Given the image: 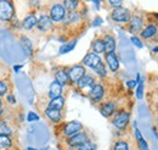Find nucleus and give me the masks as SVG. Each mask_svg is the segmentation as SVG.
I'll return each mask as SVG.
<instances>
[{
  "instance_id": "nucleus-1",
  "label": "nucleus",
  "mask_w": 158,
  "mask_h": 150,
  "mask_svg": "<svg viewBox=\"0 0 158 150\" xmlns=\"http://www.w3.org/2000/svg\"><path fill=\"white\" fill-rule=\"evenodd\" d=\"M15 16V7L10 0H0V21L9 22Z\"/></svg>"
},
{
  "instance_id": "nucleus-2",
  "label": "nucleus",
  "mask_w": 158,
  "mask_h": 150,
  "mask_svg": "<svg viewBox=\"0 0 158 150\" xmlns=\"http://www.w3.org/2000/svg\"><path fill=\"white\" fill-rule=\"evenodd\" d=\"M129 121H130V113L125 110H120L118 113L114 115V117L112 118V123L113 126L117 128V130H125L129 125Z\"/></svg>"
},
{
  "instance_id": "nucleus-3",
  "label": "nucleus",
  "mask_w": 158,
  "mask_h": 150,
  "mask_svg": "<svg viewBox=\"0 0 158 150\" xmlns=\"http://www.w3.org/2000/svg\"><path fill=\"white\" fill-rule=\"evenodd\" d=\"M111 19L117 23H128L131 19V12L130 10L120 6L118 9H114L111 14Z\"/></svg>"
},
{
  "instance_id": "nucleus-4",
  "label": "nucleus",
  "mask_w": 158,
  "mask_h": 150,
  "mask_svg": "<svg viewBox=\"0 0 158 150\" xmlns=\"http://www.w3.org/2000/svg\"><path fill=\"white\" fill-rule=\"evenodd\" d=\"M64 16H66V10H64V7H63L62 4L55 2V4L51 5L50 12H49V17L52 21V23L54 22H56V23L62 22L63 19H64Z\"/></svg>"
},
{
  "instance_id": "nucleus-5",
  "label": "nucleus",
  "mask_w": 158,
  "mask_h": 150,
  "mask_svg": "<svg viewBox=\"0 0 158 150\" xmlns=\"http://www.w3.org/2000/svg\"><path fill=\"white\" fill-rule=\"evenodd\" d=\"M86 142H89V134L86 132L83 131L74 134V135H72V137H69V138H67V145L69 148H76V147L81 145V144H84Z\"/></svg>"
},
{
  "instance_id": "nucleus-6",
  "label": "nucleus",
  "mask_w": 158,
  "mask_h": 150,
  "mask_svg": "<svg viewBox=\"0 0 158 150\" xmlns=\"http://www.w3.org/2000/svg\"><path fill=\"white\" fill-rule=\"evenodd\" d=\"M128 27H129V32L133 33L134 36L141 33V31L143 29V19L140 15H131V19L128 22Z\"/></svg>"
},
{
  "instance_id": "nucleus-7",
  "label": "nucleus",
  "mask_w": 158,
  "mask_h": 150,
  "mask_svg": "<svg viewBox=\"0 0 158 150\" xmlns=\"http://www.w3.org/2000/svg\"><path fill=\"white\" fill-rule=\"evenodd\" d=\"M81 130H83V125L79 121H69L63 127V135L66 138H69L79 132H81Z\"/></svg>"
},
{
  "instance_id": "nucleus-8",
  "label": "nucleus",
  "mask_w": 158,
  "mask_h": 150,
  "mask_svg": "<svg viewBox=\"0 0 158 150\" xmlns=\"http://www.w3.org/2000/svg\"><path fill=\"white\" fill-rule=\"evenodd\" d=\"M68 77H69V81L72 83H77L79 79L85 75V67L81 65V64H78V65H74L73 67H71L68 71Z\"/></svg>"
},
{
  "instance_id": "nucleus-9",
  "label": "nucleus",
  "mask_w": 158,
  "mask_h": 150,
  "mask_svg": "<svg viewBox=\"0 0 158 150\" xmlns=\"http://www.w3.org/2000/svg\"><path fill=\"white\" fill-rule=\"evenodd\" d=\"M105 96V88L101 83H95L89 92V98L93 103H100Z\"/></svg>"
},
{
  "instance_id": "nucleus-10",
  "label": "nucleus",
  "mask_w": 158,
  "mask_h": 150,
  "mask_svg": "<svg viewBox=\"0 0 158 150\" xmlns=\"http://www.w3.org/2000/svg\"><path fill=\"white\" fill-rule=\"evenodd\" d=\"M100 62H101V57H100L98 54L90 51V53H88V54L84 56L83 61H81V65H84V66H86V67H89V68L95 70V68L99 66Z\"/></svg>"
},
{
  "instance_id": "nucleus-11",
  "label": "nucleus",
  "mask_w": 158,
  "mask_h": 150,
  "mask_svg": "<svg viewBox=\"0 0 158 150\" xmlns=\"http://www.w3.org/2000/svg\"><path fill=\"white\" fill-rule=\"evenodd\" d=\"M158 34V26L156 23H148L143 27V29L140 33V37L145 40H150Z\"/></svg>"
},
{
  "instance_id": "nucleus-12",
  "label": "nucleus",
  "mask_w": 158,
  "mask_h": 150,
  "mask_svg": "<svg viewBox=\"0 0 158 150\" xmlns=\"http://www.w3.org/2000/svg\"><path fill=\"white\" fill-rule=\"evenodd\" d=\"M95 83H96V82H95V78H94L93 76L85 73V75L83 76L78 82H77V88H78L79 90L89 89V92H90V89L93 88V86H94Z\"/></svg>"
},
{
  "instance_id": "nucleus-13",
  "label": "nucleus",
  "mask_w": 158,
  "mask_h": 150,
  "mask_svg": "<svg viewBox=\"0 0 158 150\" xmlns=\"http://www.w3.org/2000/svg\"><path fill=\"white\" fill-rule=\"evenodd\" d=\"M40 32H50L52 29V21L50 20V17L48 15H41L39 19H38V22H37V26H35Z\"/></svg>"
},
{
  "instance_id": "nucleus-14",
  "label": "nucleus",
  "mask_w": 158,
  "mask_h": 150,
  "mask_svg": "<svg viewBox=\"0 0 158 150\" xmlns=\"http://www.w3.org/2000/svg\"><path fill=\"white\" fill-rule=\"evenodd\" d=\"M106 64L108 66V68L112 71V72H117L119 70V60L117 55H116V51L113 53H106Z\"/></svg>"
},
{
  "instance_id": "nucleus-15",
  "label": "nucleus",
  "mask_w": 158,
  "mask_h": 150,
  "mask_svg": "<svg viewBox=\"0 0 158 150\" xmlns=\"http://www.w3.org/2000/svg\"><path fill=\"white\" fill-rule=\"evenodd\" d=\"M116 111V104L113 101H106L100 106V113L103 117H111Z\"/></svg>"
},
{
  "instance_id": "nucleus-16",
  "label": "nucleus",
  "mask_w": 158,
  "mask_h": 150,
  "mask_svg": "<svg viewBox=\"0 0 158 150\" xmlns=\"http://www.w3.org/2000/svg\"><path fill=\"white\" fill-rule=\"evenodd\" d=\"M103 44H105V53H113L116 50V39L113 34L107 33L103 37Z\"/></svg>"
},
{
  "instance_id": "nucleus-17",
  "label": "nucleus",
  "mask_w": 158,
  "mask_h": 150,
  "mask_svg": "<svg viewBox=\"0 0 158 150\" xmlns=\"http://www.w3.org/2000/svg\"><path fill=\"white\" fill-rule=\"evenodd\" d=\"M37 22H38V17L35 15H29V16H27L26 19L23 20L22 28L26 29V31H31L37 26Z\"/></svg>"
},
{
  "instance_id": "nucleus-18",
  "label": "nucleus",
  "mask_w": 158,
  "mask_h": 150,
  "mask_svg": "<svg viewBox=\"0 0 158 150\" xmlns=\"http://www.w3.org/2000/svg\"><path fill=\"white\" fill-rule=\"evenodd\" d=\"M61 94H62V86L59 84L56 81H54L50 84V88H49V98L55 99V98L61 96Z\"/></svg>"
},
{
  "instance_id": "nucleus-19",
  "label": "nucleus",
  "mask_w": 158,
  "mask_h": 150,
  "mask_svg": "<svg viewBox=\"0 0 158 150\" xmlns=\"http://www.w3.org/2000/svg\"><path fill=\"white\" fill-rule=\"evenodd\" d=\"M64 106V98L61 95L59 98H55V99H51L49 105H48V109H51V110H62Z\"/></svg>"
},
{
  "instance_id": "nucleus-20",
  "label": "nucleus",
  "mask_w": 158,
  "mask_h": 150,
  "mask_svg": "<svg viewBox=\"0 0 158 150\" xmlns=\"http://www.w3.org/2000/svg\"><path fill=\"white\" fill-rule=\"evenodd\" d=\"M45 115H46V117H48L51 122H54V123H59L60 121L62 120V111H60V110L46 109V110H45Z\"/></svg>"
},
{
  "instance_id": "nucleus-21",
  "label": "nucleus",
  "mask_w": 158,
  "mask_h": 150,
  "mask_svg": "<svg viewBox=\"0 0 158 150\" xmlns=\"http://www.w3.org/2000/svg\"><path fill=\"white\" fill-rule=\"evenodd\" d=\"M79 20H80V14L79 12H68L66 14L64 19H63V24L64 26H69V24H73V23H77Z\"/></svg>"
},
{
  "instance_id": "nucleus-22",
  "label": "nucleus",
  "mask_w": 158,
  "mask_h": 150,
  "mask_svg": "<svg viewBox=\"0 0 158 150\" xmlns=\"http://www.w3.org/2000/svg\"><path fill=\"white\" fill-rule=\"evenodd\" d=\"M55 81L61 84L62 87L63 86H66L68 82H69V77H68V73H67V71L66 70H60L56 72V75H55Z\"/></svg>"
},
{
  "instance_id": "nucleus-23",
  "label": "nucleus",
  "mask_w": 158,
  "mask_h": 150,
  "mask_svg": "<svg viewBox=\"0 0 158 150\" xmlns=\"http://www.w3.org/2000/svg\"><path fill=\"white\" fill-rule=\"evenodd\" d=\"M91 49H93V53H95V54H103L105 53V44H103V40L102 39H95V40H93V43H91Z\"/></svg>"
},
{
  "instance_id": "nucleus-24",
  "label": "nucleus",
  "mask_w": 158,
  "mask_h": 150,
  "mask_svg": "<svg viewBox=\"0 0 158 150\" xmlns=\"http://www.w3.org/2000/svg\"><path fill=\"white\" fill-rule=\"evenodd\" d=\"M62 5H63V7H64L66 11H68V12H76L79 6V1H77V0H66V1H63Z\"/></svg>"
},
{
  "instance_id": "nucleus-25",
  "label": "nucleus",
  "mask_w": 158,
  "mask_h": 150,
  "mask_svg": "<svg viewBox=\"0 0 158 150\" xmlns=\"http://www.w3.org/2000/svg\"><path fill=\"white\" fill-rule=\"evenodd\" d=\"M76 44H77V40H73V42H69V43H66V44L61 45V46H60L59 53L61 54V55H62V54H67V53L72 51V50L74 49Z\"/></svg>"
},
{
  "instance_id": "nucleus-26",
  "label": "nucleus",
  "mask_w": 158,
  "mask_h": 150,
  "mask_svg": "<svg viewBox=\"0 0 158 150\" xmlns=\"http://www.w3.org/2000/svg\"><path fill=\"white\" fill-rule=\"evenodd\" d=\"M12 142L7 135H0V150H7L11 148Z\"/></svg>"
},
{
  "instance_id": "nucleus-27",
  "label": "nucleus",
  "mask_w": 158,
  "mask_h": 150,
  "mask_svg": "<svg viewBox=\"0 0 158 150\" xmlns=\"http://www.w3.org/2000/svg\"><path fill=\"white\" fill-rule=\"evenodd\" d=\"M113 150H130L129 143L125 139H118L113 145Z\"/></svg>"
},
{
  "instance_id": "nucleus-28",
  "label": "nucleus",
  "mask_w": 158,
  "mask_h": 150,
  "mask_svg": "<svg viewBox=\"0 0 158 150\" xmlns=\"http://www.w3.org/2000/svg\"><path fill=\"white\" fill-rule=\"evenodd\" d=\"M71 150H96V144L89 140V142H86L81 145H78L76 148H71Z\"/></svg>"
},
{
  "instance_id": "nucleus-29",
  "label": "nucleus",
  "mask_w": 158,
  "mask_h": 150,
  "mask_svg": "<svg viewBox=\"0 0 158 150\" xmlns=\"http://www.w3.org/2000/svg\"><path fill=\"white\" fill-rule=\"evenodd\" d=\"M10 134H12V130L7 126V123L5 121H0V135L10 137Z\"/></svg>"
},
{
  "instance_id": "nucleus-30",
  "label": "nucleus",
  "mask_w": 158,
  "mask_h": 150,
  "mask_svg": "<svg viewBox=\"0 0 158 150\" xmlns=\"http://www.w3.org/2000/svg\"><path fill=\"white\" fill-rule=\"evenodd\" d=\"M95 72H96V75L101 77V78H106L107 77V68H106V66H105V64L101 61L99 64V66L94 70Z\"/></svg>"
},
{
  "instance_id": "nucleus-31",
  "label": "nucleus",
  "mask_w": 158,
  "mask_h": 150,
  "mask_svg": "<svg viewBox=\"0 0 158 150\" xmlns=\"http://www.w3.org/2000/svg\"><path fill=\"white\" fill-rule=\"evenodd\" d=\"M9 92V83L6 81H0V96L5 95V94Z\"/></svg>"
},
{
  "instance_id": "nucleus-32",
  "label": "nucleus",
  "mask_w": 158,
  "mask_h": 150,
  "mask_svg": "<svg viewBox=\"0 0 158 150\" xmlns=\"http://www.w3.org/2000/svg\"><path fill=\"white\" fill-rule=\"evenodd\" d=\"M21 42H22V44L24 45V48L28 50V53L29 54H32V51H33V48H32V42L28 39V38L23 37L22 39H21Z\"/></svg>"
},
{
  "instance_id": "nucleus-33",
  "label": "nucleus",
  "mask_w": 158,
  "mask_h": 150,
  "mask_svg": "<svg viewBox=\"0 0 158 150\" xmlns=\"http://www.w3.org/2000/svg\"><path fill=\"white\" fill-rule=\"evenodd\" d=\"M143 96V82H139L138 83V88H136V98L138 99H142Z\"/></svg>"
},
{
  "instance_id": "nucleus-34",
  "label": "nucleus",
  "mask_w": 158,
  "mask_h": 150,
  "mask_svg": "<svg viewBox=\"0 0 158 150\" xmlns=\"http://www.w3.org/2000/svg\"><path fill=\"white\" fill-rule=\"evenodd\" d=\"M130 40H131V43H133L135 46H138V48H142V46H143L142 40L139 37H136V36H133V37L130 38Z\"/></svg>"
},
{
  "instance_id": "nucleus-35",
  "label": "nucleus",
  "mask_w": 158,
  "mask_h": 150,
  "mask_svg": "<svg viewBox=\"0 0 158 150\" xmlns=\"http://www.w3.org/2000/svg\"><path fill=\"white\" fill-rule=\"evenodd\" d=\"M110 6H112V7H114V9H118L122 5H123V1H120V0H111V1H108L107 2Z\"/></svg>"
},
{
  "instance_id": "nucleus-36",
  "label": "nucleus",
  "mask_w": 158,
  "mask_h": 150,
  "mask_svg": "<svg viewBox=\"0 0 158 150\" xmlns=\"http://www.w3.org/2000/svg\"><path fill=\"white\" fill-rule=\"evenodd\" d=\"M138 143H139V147H140V150H150L148 149V144H147V142L145 139L139 140Z\"/></svg>"
},
{
  "instance_id": "nucleus-37",
  "label": "nucleus",
  "mask_w": 158,
  "mask_h": 150,
  "mask_svg": "<svg viewBox=\"0 0 158 150\" xmlns=\"http://www.w3.org/2000/svg\"><path fill=\"white\" fill-rule=\"evenodd\" d=\"M27 120H28L29 122H33V121H38V120H39V116H38L37 113H28V117H27Z\"/></svg>"
},
{
  "instance_id": "nucleus-38",
  "label": "nucleus",
  "mask_w": 158,
  "mask_h": 150,
  "mask_svg": "<svg viewBox=\"0 0 158 150\" xmlns=\"http://www.w3.org/2000/svg\"><path fill=\"white\" fill-rule=\"evenodd\" d=\"M102 23H103V20L101 19V17H96L93 21V27H100Z\"/></svg>"
},
{
  "instance_id": "nucleus-39",
  "label": "nucleus",
  "mask_w": 158,
  "mask_h": 150,
  "mask_svg": "<svg viewBox=\"0 0 158 150\" xmlns=\"http://www.w3.org/2000/svg\"><path fill=\"white\" fill-rule=\"evenodd\" d=\"M127 86H128V88H135L138 86V83H136V81H128Z\"/></svg>"
},
{
  "instance_id": "nucleus-40",
  "label": "nucleus",
  "mask_w": 158,
  "mask_h": 150,
  "mask_svg": "<svg viewBox=\"0 0 158 150\" xmlns=\"http://www.w3.org/2000/svg\"><path fill=\"white\" fill-rule=\"evenodd\" d=\"M7 100H9L11 104H15V103H16V99H15L12 95H7Z\"/></svg>"
},
{
  "instance_id": "nucleus-41",
  "label": "nucleus",
  "mask_w": 158,
  "mask_h": 150,
  "mask_svg": "<svg viewBox=\"0 0 158 150\" xmlns=\"http://www.w3.org/2000/svg\"><path fill=\"white\" fill-rule=\"evenodd\" d=\"M21 67H22L21 65H16V66L14 67V70H15V71H19V70H20V68H21Z\"/></svg>"
},
{
  "instance_id": "nucleus-42",
  "label": "nucleus",
  "mask_w": 158,
  "mask_h": 150,
  "mask_svg": "<svg viewBox=\"0 0 158 150\" xmlns=\"http://www.w3.org/2000/svg\"><path fill=\"white\" fill-rule=\"evenodd\" d=\"M152 51H155V53H158V46H157V48H153V49H152Z\"/></svg>"
},
{
  "instance_id": "nucleus-43",
  "label": "nucleus",
  "mask_w": 158,
  "mask_h": 150,
  "mask_svg": "<svg viewBox=\"0 0 158 150\" xmlns=\"http://www.w3.org/2000/svg\"><path fill=\"white\" fill-rule=\"evenodd\" d=\"M156 111L158 113V103H157V105H156Z\"/></svg>"
},
{
  "instance_id": "nucleus-44",
  "label": "nucleus",
  "mask_w": 158,
  "mask_h": 150,
  "mask_svg": "<svg viewBox=\"0 0 158 150\" xmlns=\"http://www.w3.org/2000/svg\"><path fill=\"white\" fill-rule=\"evenodd\" d=\"M27 150H37V149H33V148H28Z\"/></svg>"
},
{
  "instance_id": "nucleus-45",
  "label": "nucleus",
  "mask_w": 158,
  "mask_h": 150,
  "mask_svg": "<svg viewBox=\"0 0 158 150\" xmlns=\"http://www.w3.org/2000/svg\"><path fill=\"white\" fill-rule=\"evenodd\" d=\"M1 105H2V101H1V99H0V108H1Z\"/></svg>"
},
{
  "instance_id": "nucleus-46",
  "label": "nucleus",
  "mask_w": 158,
  "mask_h": 150,
  "mask_svg": "<svg viewBox=\"0 0 158 150\" xmlns=\"http://www.w3.org/2000/svg\"><path fill=\"white\" fill-rule=\"evenodd\" d=\"M1 113H2V110H0V115H1Z\"/></svg>"
},
{
  "instance_id": "nucleus-47",
  "label": "nucleus",
  "mask_w": 158,
  "mask_h": 150,
  "mask_svg": "<svg viewBox=\"0 0 158 150\" xmlns=\"http://www.w3.org/2000/svg\"><path fill=\"white\" fill-rule=\"evenodd\" d=\"M156 121H157V123H158V117H157V120H156Z\"/></svg>"
}]
</instances>
